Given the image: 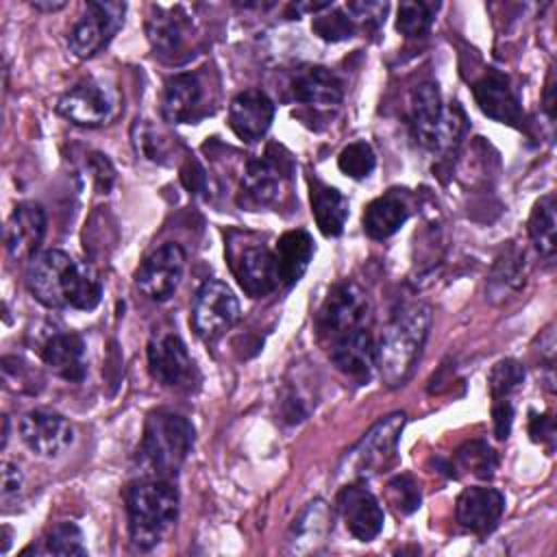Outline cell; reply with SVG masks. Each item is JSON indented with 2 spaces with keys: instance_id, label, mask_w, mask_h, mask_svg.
<instances>
[{
  "instance_id": "obj_41",
  "label": "cell",
  "mask_w": 557,
  "mask_h": 557,
  "mask_svg": "<svg viewBox=\"0 0 557 557\" xmlns=\"http://www.w3.org/2000/svg\"><path fill=\"white\" fill-rule=\"evenodd\" d=\"M24 476L17 466L4 461L2 463V500H9L11 496H17L22 492Z\"/></svg>"
},
{
  "instance_id": "obj_21",
  "label": "cell",
  "mask_w": 557,
  "mask_h": 557,
  "mask_svg": "<svg viewBox=\"0 0 557 557\" xmlns=\"http://www.w3.org/2000/svg\"><path fill=\"white\" fill-rule=\"evenodd\" d=\"M41 359L67 383H81L87 376V346L78 333H52L41 346Z\"/></svg>"
},
{
  "instance_id": "obj_26",
  "label": "cell",
  "mask_w": 557,
  "mask_h": 557,
  "mask_svg": "<svg viewBox=\"0 0 557 557\" xmlns=\"http://www.w3.org/2000/svg\"><path fill=\"white\" fill-rule=\"evenodd\" d=\"M283 165L278 159L263 154L255 157L246 163L244 176H242V194L246 196V202L250 205H270L283 185Z\"/></svg>"
},
{
  "instance_id": "obj_7",
  "label": "cell",
  "mask_w": 557,
  "mask_h": 557,
  "mask_svg": "<svg viewBox=\"0 0 557 557\" xmlns=\"http://www.w3.org/2000/svg\"><path fill=\"white\" fill-rule=\"evenodd\" d=\"M124 13H126L124 2H113V0L87 2L83 15L72 26L67 37V46L72 54L78 59L96 57L102 48L109 46V41L122 28Z\"/></svg>"
},
{
  "instance_id": "obj_35",
  "label": "cell",
  "mask_w": 557,
  "mask_h": 557,
  "mask_svg": "<svg viewBox=\"0 0 557 557\" xmlns=\"http://www.w3.org/2000/svg\"><path fill=\"white\" fill-rule=\"evenodd\" d=\"M311 28L324 41H344L355 35V20L337 9H333L329 13L320 11L313 15Z\"/></svg>"
},
{
  "instance_id": "obj_5",
  "label": "cell",
  "mask_w": 557,
  "mask_h": 557,
  "mask_svg": "<svg viewBox=\"0 0 557 557\" xmlns=\"http://www.w3.org/2000/svg\"><path fill=\"white\" fill-rule=\"evenodd\" d=\"M405 413L394 411L381 418L346 455L337 466V479L363 481L392 466L398 450V440L405 429Z\"/></svg>"
},
{
  "instance_id": "obj_9",
  "label": "cell",
  "mask_w": 557,
  "mask_h": 557,
  "mask_svg": "<svg viewBox=\"0 0 557 557\" xmlns=\"http://www.w3.org/2000/svg\"><path fill=\"white\" fill-rule=\"evenodd\" d=\"M115 107H117L115 91L107 83L96 81V78L76 83L72 89H67L61 96V100L57 104L59 113L65 120H70L76 126H87V128L107 124L113 117Z\"/></svg>"
},
{
  "instance_id": "obj_19",
  "label": "cell",
  "mask_w": 557,
  "mask_h": 557,
  "mask_svg": "<svg viewBox=\"0 0 557 557\" xmlns=\"http://www.w3.org/2000/svg\"><path fill=\"white\" fill-rule=\"evenodd\" d=\"M146 33L157 54L174 59L191 37V20L181 7L152 4V13L146 20Z\"/></svg>"
},
{
  "instance_id": "obj_27",
  "label": "cell",
  "mask_w": 557,
  "mask_h": 557,
  "mask_svg": "<svg viewBox=\"0 0 557 557\" xmlns=\"http://www.w3.org/2000/svg\"><path fill=\"white\" fill-rule=\"evenodd\" d=\"M313 252H315L313 237L302 228L287 231L278 237L274 257H276L281 283L285 287H292L302 278V274L309 268V261H311Z\"/></svg>"
},
{
  "instance_id": "obj_33",
  "label": "cell",
  "mask_w": 557,
  "mask_h": 557,
  "mask_svg": "<svg viewBox=\"0 0 557 557\" xmlns=\"http://www.w3.org/2000/svg\"><path fill=\"white\" fill-rule=\"evenodd\" d=\"M524 383V368L516 359H503L494 363L487 376L492 400H511L518 387Z\"/></svg>"
},
{
  "instance_id": "obj_36",
  "label": "cell",
  "mask_w": 557,
  "mask_h": 557,
  "mask_svg": "<svg viewBox=\"0 0 557 557\" xmlns=\"http://www.w3.org/2000/svg\"><path fill=\"white\" fill-rule=\"evenodd\" d=\"M46 548L52 555H87L85 535L74 522H59L52 527L46 540Z\"/></svg>"
},
{
  "instance_id": "obj_6",
  "label": "cell",
  "mask_w": 557,
  "mask_h": 557,
  "mask_svg": "<svg viewBox=\"0 0 557 557\" xmlns=\"http://www.w3.org/2000/svg\"><path fill=\"white\" fill-rule=\"evenodd\" d=\"M370 300L368 294L352 281L337 283L324 298L318 311V333L324 344H331L348 333L368 329Z\"/></svg>"
},
{
  "instance_id": "obj_20",
  "label": "cell",
  "mask_w": 557,
  "mask_h": 557,
  "mask_svg": "<svg viewBox=\"0 0 557 557\" xmlns=\"http://www.w3.org/2000/svg\"><path fill=\"white\" fill-rule=\"evenodd\" d=\"M235 276H237L242 289L252 298L268 296L281 285L276 257L270 248H265L261 244L246 246L239 252V257L235 261Z\"/></svg>"
},
{
  "instance_id": "obj_31",
  "label": "cell",
  "mask_w": 557,
  "mask_h": 557,
  "mask_svg": "<svg viewBox=\"0 0 557 557\" xmlns=\"http://www.w3.org/2000/svg\"><path fill=\"white\" fill-rule=\"evenodd\" d=\"M455 468L466 470L476 479H490L496 470V455L485 442L474 440V442H468L461 448H457L453 470Z\"/></svg>"
},
{
  "instance_id": "obj_38",
  "label": "cell",
  "mask_w": 557,
  "mask_h": 557,
  "mask_svg": "<svg viewBox=\"0 0 557 557\" xmlns=\"http://www.w3.org/2000/svg\"><path fill=\"white\" fill-rule=\"evenodd\" d=\"M385 11H387L385 2H350L348 4V15H352L355 24L366 22V24L379 26L381 22H385L383 17Z\"/></svg>"
},
{
  "instance_id": "obj_30",
  "label": "cell",
  "mask_w": 557,
  "mask_h": 557,
  "mask_svg": "<svg viewBox=\"0 0 557 557\" xmlns=\"http://www.w3.org/2000/svg\"><path fill=\"white\" fill-rule=\"evenodd\" d=\"M329 529H331L329 507L322 500H313L298 516V520L294 524L292 544L296 550H309L311 546L315 548L318 542H324Z\"/></svg>"
},
{
  "instance_id": "obj_37",
  "label": "cell",
  "mask_w": 557,
  "mask_h": 557,
  "mask_svg": "<svg viewBox=\"0 0 557 557\" xmlns=\"http://www.w3.org/2000/svg\"><path fill=\"white\" fill-rule=\"evenodd\" d=\"M387 496L392 500V505L396 507V511L400 513H413L420 503V485L416 483V479L411 474H398L387 483Z\"/></svg>"
},
{
  "instance_id": "obj_1",
  "label": "cell",
  "mask_w": 557,
  "mask_h": 557,
  "mask_svg": "<svg viewBox=\"0 0 557 557\" xmlns=\"http://www.w3.org/2000/svg\"><path fill=\"white\" fill-rule=\"evenodd\" d=\"M28 289L48 309L91 311L102 298L98 274L63 250H46L33 259Z\"/></svg>"
},
{
  "instance_id": "obj_12",
  "label": "cell",
  "mask_w": 557,
  "mask_h": 557,
  "mask_svg": "<svg viewBox=\"0 0 557 557\" xmlns=\"http://www.w3.org/2000/svg\"><path fill=\"white\" fill-rule=\"evenodd\" d=\"M148 370L165 387L191 383L196 372L185 342L176 333H154L148 342Z\"/></svg>"
},
{
  "instance_id": "obj_43",
  "label": "cell",
  "mask_w": 557,
  "mask_h": 557,
  "mask_svg": "<svg viewBox=\"0 0 557 557\" xmlns=\"http://www.w3.org/2000/svg\"><path fill=\"white\" fill-rule=\"evenodd\" d=\"M183 183L187 185V189L200 191V189H202V183H205V170H202L196 161H189V163L183 168Z\"/></svg>"
},
{
  "instance_id": "obj_29",
  "label": "cell",
  "mask_w": 557,
  "mask_h": 557,
  "mask_svg": "<svg viewBox=\"0 0 557 557\" xmlns=\"http://www.w3.org/2000/svg\"><path fill=\"white\" fill-rule=\"evenodd\" d=\"M555 228H557V220H555V198L550 194L542 196L529 215V235L531 242L535 246V250L550 259L555 255L557 248V239H555Z\"/></svg>"
},
{
  "instance_id": "obj_42",
  "label": "cell",
  "mask_w": 557,
  "mask_h": 557,
  "mask_svg": "<svg viewBox=\"0 0 557 557\" xmlns=\"http://www.w3.org/2000/svg\"><path fill=\"white\" fill-rule=\"evenodd\" d=\"M529 435L533 442H553L555 437V424H553V418L550 416H535L531 413V420H529Z\"/></svg>"
},
{
  "instance_id": "obj_24",
  "label": "cell",
  "mask_w": 557,
  "mask_h": 557,
  "mask_svg": "<svg viewBox=\"0 0 557 557\" xmlns=\"http://www.w3.org/2000/svg\"><path fill=\"white\" fill-rule=\"evenodd\" d=\"M289 89L296 102H302L315 109L337 107L344 98L342 81L331 70L320 65L296 72L289 83Z\"/></svg>"
},
{
  "instance_id": "obj_4",
  "label": "cell",
  "mask_w": 557,
  "mask_h": 557,
  "mask_svg": "<svg viewBox=\"0 0 557 557\" xmlns=\"http://www.w3.org/2000/svg\"><path fill=\"white\" fill-rule=\"evenodd\" d=\"M194 446V426L185 416L174 411H152L144 424L139 444L141 463L150 476L168 479L178 472Z\"/></svg>"
},
{
  "instance_id": "obj_22",
  "label": "cell",
  "mask_w": 557,
  "mask_h": 557,
  "mask_svg": "<svg viewBox=\"0 0 557 557\" xmlns=\"http://www.w3.org/2000/svg\"><path fill=\"white\" fill-rule=\"evenodd\" d=\"M444 124V104L437 85L422 83L411 94V133L422 148H440Z\"/></svg>"
},
{
  "instance_id": "obj_34",
  "label": "cell",
  "mask_w": 557,
  "mask_h": 557,
  "mask_svg": "<svg viewBox=\"0 0 557 557\" xmlns=\"http://www.w3.org/2000/svg\"><path fill=\"white\" fill-rule=\"evenodd\" d=\"M376 165L374 150L368 141H352L337 154V168L350 178H366Z\"/></svg>"
},
{
  "instance_id": "obj_18",
  "label": "cell",
  "mask_w": 557,
  "mask_h": 557,
  "mask_svg": "<svg viewBox=\"0 0 557 557\" xmlns=\"http://www.w3.org/2000/svg\"><path fill=\"white\" fill-rule=\"evenodd\" d=\"M46 235V213L37 202H20L7 222V252L11 259H30Z\"/></svg>"
},
{
  "instance_id": "obj_2",
  "label": "cell",
  "mask_w": 557,
  "mask_h": 557,
  "mask_svg": "<svg viewBox=\"0 0 557 557\" xmlns=\"http://www.w3.org/2000/svg\"><path fill=\"white\" fill-rule=\"evenodd\" d=\"M429 329L431 309L422 302L405 305L394 313L374 346V366L385 385L398 387L409 379L429 337Z\"/></svg>"
},
{
  "instance_id": "obj_15",
  "label": "cell",
  "mask_w": 557,
  "mask_h": 557,
  "mask_svg": "<svg viewBox=\"0 0 557 557\" xmlns=\"http://www.w3.org/2000/svg\"><path fill=\"white\" fill-rule=\"evenodd\" d=\"M274 120V102L261 89H246L228 104V126L242 141H259Z\"/></svg>"
},
{
  "instance_id": "obj_16",
  "label": "cell",
  "mask_w": 557,
  "mask_h": 557,
  "mask_svg": "<svg viewBox=\"0 0 557 557\" xmlns=\"http://www.w3.org/2000/svg\"><path fill=\"white\" fill-rule=\"evenodd\" d=\"M474 100L479 104V109L500 122V124H511L518 126L522 122V107L520 100L513 91V87L509 85V78L505 74H500L498 70H487L472 87Z\"/></svg>"
},
{
  "instance_id": "obj_25",
  "label": "cell",
  "mask_w": 557,
  "mask_h": 557,
  "mask_svg": "<svg viewBox=\"0 0 557 557\" xmlns=\"http://www.w3.org/2000/svg\"><path fill=\"white\" fill-rule=\"evenodd\" d=\"M411 215L409 198L403 189H389L374 198L363 211V231L372 239L392 237Z\"/></svg>"
},
{
  "instance_id": "obj_13",
  "label": "cell",
  "mask_w": 557,
  "mask_h": 557,
  "mask_svg": "<svg viewBox=\"0 0 557 557\" xmlns=\"http://www.w3.org/2000/svg\"><path fill=\"white\" fill-rule=\"evenodd\" d=\"M20 435L24 444L39 457H59L74 442L72 424L57 411L33 409L20 420Z\"/></svg>"
},
{
  "instance_id": "obj_28",
  "label": "cell",
  "mask_w": 557,
  "mask_h": 557,
  "mask_svg": "<svg viewBox=\"0 0 557 557\" xmlns=\"http://www.w3.org/2000/svg\"><path fill=\"white\" fill-rule=\"evenodd\" d=\"M309 198H311V213L315 218L320 233L326 237L342 235L348 213H350L348 198L339 189H335L318 178L311 181Z\"/></svg>"
},
{
  "instance_id": "obj_3",
  "label": "cell",
  "mask_w": 557,
  "mask_h": 557,
  "mask_svg": "<svg viewBox=\"0 0 557 557\" xmlns=\"http://www.w3.org/2000/svg\"><path fill=\"white\" fill-rule=\"evenodd\" d=\"M131 542L139 550L157 546L178 518V492L161 476H146L124 490Z\"/></svg>"
},
{
  "instance_id": "obj_40",
  "label": "cell",
  "mask_w": 557,
  "mask_h": 557,
  "mask_svg": "<svg viewBox=\"0 0 557 557\" xmlns=\"http://www.w3.org/2000/svg\"><path fill=\"white\" fill-rule=\"evenodd\" d=\"M89 170L94 172V181H96L98 189L100 191H109L113 181H115V170H113L111 161L107 159V154L94 152L91 159H89Z\"/></svg>"
},
{
  "instance_id": "obj_14",
  "label": "cell",
  "mask_w": 557,
  "mask_h": 557,
  "mask_svg": "<svg viewBox=\"0 0 557 557\" xmlns=\"http://www.w3.org/2000/svg\"><path fill=\"white\" fill-rule=\"evenodd\" d=\"M207 85L200 74L183 72L168 78L163 87L161 111L168 122L191 124L209 113L207 109Z\"/></svg>"
},
{
  "instance_id": "obj_17",
  "label": "cell",
  "mask_w": 557,
  "mask_h": 557,
  "mask_svg": "<svg viewBox=\"0 0 557 557\" xmlns=\"http://www.w3.org/2000/svg\"><path fill=\"white\" fill-rule=\"evenodd\" d=\"M505 511V496L496 487H466L455 507L457 522L479 535L496 529Z\"/></svg>"
},
{
  "instance_id": "obj_23",
  "label": "cell",
  "mask_w": 557,
  "mask_h": 557,
  "mask_svg": "<svg viewBox=\"0 0 557 557\" xmlns=\"http://www.w3.org/2000/svg\"><path fill=\"white\" fill-rule=\"evenodd\" d=\"M329 348V359L333 361V366L355 379V381H368L374 368V344H372V335L368 329L348 333L331 344H326Z\"/></svg>"
},
{
  "instance_id": "obj_44",
  "label": "cell",
  "mask_w": 557,
  "mask_h": 557,
  "mask_svg": "<svg viewBox=\"0 0 557 557\" xmlns=\"http://www.w3.org/2000/svg\"><path fill=\"white\" fill-rule=\"evenodd\" d=\"M33 7L39 9V11H59V9L65 7V2H44V0H35Z\"/></svg>"
},
{
  "instance_id": "obj_32",
  "label": "cell",
  "mask_w": 557,
  "mask_h": 557,
  "mask_svg": "<svg viewBox=\"0 0 557 557\" xmlns=\"http://www.w3.org/2000/svg\"><path fill=\"white\" fill-rule=\"evenodd\" d=\"M437 4L433 2H400L396 13V28L405 37H424L435 20Z\"/></svg>"
},
{
  "instance_id": "obj_39",
  "label": "cell",
  "mask_w": 557,
  "mask_h": 557,
  "mask_svg": "<svg viewBox=\"0 0 557 557\" xmlns=\"http://www.w3.org/2000/svg\"><path fill=\"white\" fill-rule=\"evenodd\" d=\"M492 420H494V435L498 440H507L513 424V400H494Z\"/></svg>"
},
{
  "instance_id": "obj_10",
  "label": "cell",
  "mask_w": 557,
  "mask_h": 557,
  "mask_svg": "<svg viewBox=\"0 0 557 557\" xmlns=\"http://www.w3.org/2000/svg\"><path fill=\"white\" fill-rule=\"evenodd\" d=\"M183 270H185V252L178 244L170 242L154 248L139 263L135 272V285L146 298L154 302H163L176 292Z\"/></svg>"
},
{
  "instance_id": "obj_45",
  "label": "cell",
  "mask_w": 557,
  "mask_h": 557,
  "mask_svg": "<svg viewBox=\"0 0 557 557\" xmlns=\"http://www.w3.org/2000/svg\"><path fill=\"white\" fill-rule=\"evenodd\" d=\"M553 91H555V85H553V78H550V81H548V85H546V96H544V100H546V109H548V115H550V117H553V109H555Z\"/></svg>"
},
{
  "instance_id": "obj_11",
  "label": "cell",
  "mask_w": 557,
  "mask_h": 557,
  "mask_svg": "<svg viewBox=\"0 0 557 557\" xmlns=\"http://www.w3.org/2000/svg\"><path fill=\"white\" fill-rule=\"evenodd\" d=\"M337 509L348 533L359 542H372L383 531L385 513L376 496L361 481H350L339 490Z\"/></svg>"
},
{
  "instance_id": "obj_8",
  "label": "cell",
  "mask_w": 557,
  "mask_h": 557,
  "mask_svg": "<svg viewBox=\"0 0 557 557\" xmlns=\"http://www.w3.org/2000/svg\"><path fill=\"white\" fill-rule=\"evenodd\" d=\"M237 318L239 302L226 283L211 278L200 285L194 298L191 324L202 339L213 342L222 337L237 322Z\"/></svg>"
}]
</instances>
